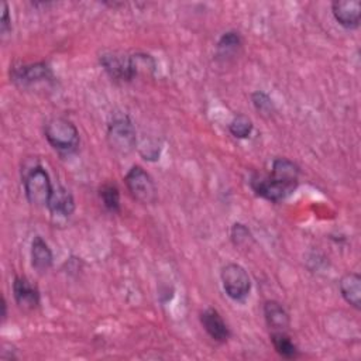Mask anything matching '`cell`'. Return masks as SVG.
Here are the masks:
<instances>
[{"mask_svg":"<svg viewBox=\"0 0 361 361\" xmlns=\"http://www.w3.org/2000/svg\"><path fill=\"white\" fill-rule=\"evenodd\" d=\"M269 176L278 185L292 193L299 183V166L288 158H275Z\"/></svg>","mask_w":361,"mask_h":361,"instance_id":"8","label":"cell"},{"mask_svg":"<svg viewBox=\"0 0 361 361\" xmlns=\"http://www.w3.org/2000/svg\"><path fill=\"white\" fill-rule=\"evenodd\" d=\"M44 135L49 145L62 152H75L79 147V131L76 126L65 117H52L44 126Z\"/></svg>","mask_w":361,"mask_h":361,"instance_id":"1","label":"cell"},{"mask_svg":"<svg viewBox=\"0 0 361 361\" xmlns=\"http://www.w3.org/2000/svg\"><path fill=\"white\" fill-rule=\"evenodd\" d=\"M230 237H231L233 244L235 247H240V248H247L252 243V234L248 230V227L243 223H234L233 224L231 231H230Z\"/></svg>","mask_w":361,"mask_h":361,"instance_id":"21","label":"cell"},{"mask_svg":"<svg viewBox=\"0 0 361 361\" xmlns=\"http://www.w3.org/2000/svg\"><path fill=\"white\" fill-rule=\"evenodd\" d=\"M51 216L58 220H66L75 212L73 195L63 186H56L47 204Z\"/></svg>","mask_w":361,"mask_h":361,"instance_id":"12","label":"cell"},{"mask_svg":"<svg viewBox=\"0 0 361 361\" xmlns=\"http://www.w3.org/2000/svg\"><path fill=\"white\" fill-rule=\"evenodd\" d=\"M107 141L111 149L121 155L131 154L137 148L135 128L127 116L114 118L109 124Z\"/></svg>","mask_w":361,"mask_h":361,"instance_id":"4","label":"cell"},{"mask_svg":"<svg viewBox=\"0 0 361 361\" xmlns=\"http://www.w3.org/2000/svg\"><path fill=\"white\" fill-rule=\"evenodd\" d=\"M271 343H272L275 351L283 358L292 360L299 355V350H298L296 344L290 340V337L286 334V331H272Z\"/></svg>","mask_w":361,"mask_h":361,"instance_id":"18","label":"cell"},{"mask_svg":"<svg viewBox=\"0 0 361 361\" xmlns=\"http://www.w3.org/2000/svg\"><path fill=\"white\" fill-rule=\"evenodd\" d=\"M3 13H1V20H0V31L3 35H6L11 30V18L8 14V4L3 3Z\"/></svg>","mask_w":361,"mask_h":361,"instance_id":"23","label":"cell"},{"mask_svg":"<svg viewBox=\"0 0 361 361\" xmlns=\"http://www.w3.org/2000/svg\"><path fill=\"white\" fill-rule=\"evenodd\" d=\"M99 62L113 80L131 82L137 76L134 56L126 52L106 51L100 54Z\"/></svg>","mask_w":361,"mask_h":361,"instance_id":"3","label":"cell"},{"mask_svg":"<svg viewBox=\"0 0 361 361\" xmlns=\"http://www.w3.org/2000/svg\"><path fill=\"white\" fill-rule=\"evenodd\" d=\"M54 262V255L47 244V241L41 235H35L31 243V265L39 274L47 272Z\"/></svg>","mask_w":361,"mask_h":361,"instance_id":"15","label":"cell"},{"mask_svg":"<svg viewBox=\"0 0 361 361\" xmlns=\"http://www.w3.org/2000/svg\"><path fill=\"white\" fill-rule=\"evenodd\" d=\"M23 183L28 203L38 207L48 204L54 186L51 183L48 172L42 166L35 165L30 168L24 175Z\"/></svg>","mask_w":361,"mask_h":361,"instance_id":"2","label":"cell"},{"mask_svg":"<svg viewBox=\"0 0 361 361\" xmlns=\"http://www.w3.org/2000/svg\"><path fill=\"white\" fill-rule=\"evenodd\" d=\"M10 78L16 85L25 87V86H31L34 83L51 80L52 71L47 62L23 63V65L11 68Z\"/></svg>","mask_w":361,"mask_h":361,"instance_id":"7","label":"cell"},{"mask_svg":"<svg viewBox=\"0 0 361 361\" xmlns=\"http://www.w3.org/2000/svg\"><path fill=\"white\" fill-rule=\"evenodd\" d=\"M13 296L17 306L25 312H31L39 305V290L25 276L14 278Z\"/></svg>","mask_w":361,"mask_h":361,"instance_id":"10","label":"cell"},{"mask_svg":"<svg viewBox=\"0 0 361 361\" xmlns=\"http://www.w3.org/2000/svg\"><path fill=\"white\" fill-rule=\"evenodd\" d=\"M200 323H202L203 329L206 330V333L214 341L226 343L231 336L230 329L226 324V322L223 320L221 314L213 307H207L200 313Z\"/></svg>","mask_w":361,"mask_h":361,"instance_id":"13","label":"cell"},{"mask_svg":"<svg viewBox=\"0 0 361 361\" xmlns=\"http://www.w3.org/2000/svg\"><path fill=\"white\" fill-rule=\"evenodd\" d=\"M6 317H7V302H6V299L3 298V299H1V320L4 322Z\"/></svg>","mask_w":361,"mask_h":361,"instance_id":"24","label":"cell"},{"mask_svg":"<svg viewBox=\"0 0 361 361\" xmlns=\"http://www.w3.org/2000/svg\"><path fill=\"white\" fill-rule=\"evenodd\" d=\"M223 289L233 300H244L251 290V279L247 271L234 262H230L221 268L220 272Z\"/></svg>","mask_w":361,"mask_h":361,"instance_id":"6","label":"cell"},{"mask_svg":"<svg viewBox=\"0 0 361 361\" xmlns=\"http://www.w3.org/2000/svg\"><path fill=\"white\" fill-rule=\"evenodd\" d=\"M243 45V39L237 31L224 32L217 41V56L228 59L234 56Z\"/></svg>","mask_w":361,"mask_h":361,"instance_id":"17","label":"cell"},{"mask_svg":"<svg viewBox=\"0 0 361 361\" xmlns=\"http://www.w3.org/2000/svg\"><path fill=\"white\" fill-rule=\"evenodd\" d=\"M100 200L103 206L111 212V213H118L120 212V190L114 183H104L102 185L99 190Z\"/></svg>","mask_w":361,"mask_h":361,"instance_id":"19","label":"cell"},{"mask_svg":"<svg viewBox=\"0 0 361 361\" xmlns=\"http://www.w3.org/2000/svg\"><path fill=\"white\" fill-rule=\"evenodd\" d=\"M126 186L130 192V195L144 204H151L158 197V190L155 186V182L152 176L141 166L135 165L133 166L126 178H124Z\"/></svg>","mask_w":361,"mask_h":361,"instance_id":"5","label":"cell"},{"mask_svg":"<svg viewBox=\"0 0 361 361\" xmlns=\"http://www.w3.org/2000/svg\"><path fill=\"white\" fill-rule=\"evenodd\" d=\"M228 131L235 138H247L252 131V121L245 114H235L228 123Z\"/></svg>","mask_w":361,"mask_h":361,"instance_id":"20","label":"cell"},{"mask_svg":"<svg viewBox=\"0 0 361 361\" xmlns=\"http://www.w3.org/2000/svg\"><path fill=\"white\" fill-rule=\"evenodd\" d=\"M264 317L272 331H286L290 324L289 313L278 300H267L264 303Z\"/></svg>","mask_w":361,"mask_h":361,"instance_id":"14","label":"cell"},{"mask_svg":"<svg viewBox=\"0 0 361 361\" xmlns=\"http://www.w3.org/2000/svg\"><path fill=\"white\" fill-rule=\"evenodd\" d=\"M251 102H252L255 110L264 116H271L275 111L272 99L265 92H261V90L254 92L251 94Z\"/></svg>","mask_w":361,"mask_h":361,"instance_id":"22","label":"cell"},{"mask_svg":"<svg viewBox=\"0 0 361 361\" xmlns=\"http://www.w3.org/2000/svg\"><path fill=\"white\" fill-rule=\"evenodd\" d=\"M334 20L347 30H355L360 25L361 3L358 0H336L331 3Z\"/></svg>","mask_w":361,"mask_h":361,"instance_id":"9","label":"cell"},{"mask_svg":"<svg viewBox=\"0 0 361 361\" xmlns=\"http://www.w3.org/2000/svg\"><path fill=\"white\" fill-rule=\"evenodd\" d=\"M338 289L343 299L354 309L361 307V276L357 272H350L341 276Z\"/></svg>","mask_w":361,"mask_h":361,"instance_id":"16","label":"cell"},{"mask_svg":"<svg viewBox=\"0 0 361 361\" xmlns=\"http://www.w3.org/2000/svg\"><path fill=\"white\" fill-rule=\"evenodd\" d=\"M250 186L255 192V195L269 200V202H281L288 197L290 193L278 185L269 175H258L254 173L250 179Z\"/></svg>","mask_w":361,"mask_h":361,"instance_id":"11","label":"cell"}]
</instances>
